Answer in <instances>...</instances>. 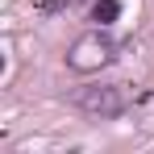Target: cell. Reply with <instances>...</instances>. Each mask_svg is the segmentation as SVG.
Listing matches in <instances>:
<instances>
[{
    "instance_id": "cell-1",
    "label": "cell",
    "mask_w": 154,
    "mask_h": 154,
    "mask_svg": "<svg viewBox=\"0 0 154 154\" xmlns=\"http://www.w3.org/2000/svg\"><path fill=\"white\" fill-rule=\"evenodd\" d=\"M112 58H117V42H112L108 33H100V29H92V33H83V38L71 42V50H67V67L79 71V75H92V71L108 67Z\"/></svg>"
},
{
    "instance_id": "cell-2",
    "label": "cell",
    "mask_w": 154,
    "mask_h": 154,
    "mask_svg": "<svg viewBox=\"0 0 154 154\" xmlns=\"http://www.w3.org/2000/svg\"><path fill=\"white\" fill-rule=\"evenodd\" d=\"M75 108L88 112V117H121L129 108V96L121 83H96V88H79L75 96Z\"/></svg>"
},
{
    "instance_id": "cell-3",
    "label": "cell",
    "mask_w": 154,
    "mask_h": 154,
    "mask_svg": "<svg viewBox=\"0 0 154 154\" xmlns=\"http://www.w3.org/2000/svg\"><path fill=\"white\" fill-rule=\"evenodd\" d=\"M133 121H137V129L154 133V88H150V92H142V96L133 100Z\"/></svg>"
},
{
    "instance_id": "cell-4",
    "label": "cell",
    "mask_w": 154,
    "mask_h": 154,
    "mask_svg": "<svg viewBox=\"0 0 154 154\" xmlns=\"http://www.w3.org/2000/svg\"><path fill=\"white\" fill-rule=\"evenodd\" d=\"M117 17H121V0H96L92 4V21L96 25H112Z\"/></svg>"
},
{
    "instance_id": "cell-5",
    "label": "cell",
    "mask_w": 154,
    "mask_h": 154,
    "mask_svg": "<svg viewBox=\"0 0 154 154\" xmlns=\"http://www.w3.org/2000/svg\"><path fill=\"white\" fill-rule=\"evenodd\" d=\"M75 4H83V0H33L38 13H63V8H75Z\"/></svg>"
}]
</instances>
